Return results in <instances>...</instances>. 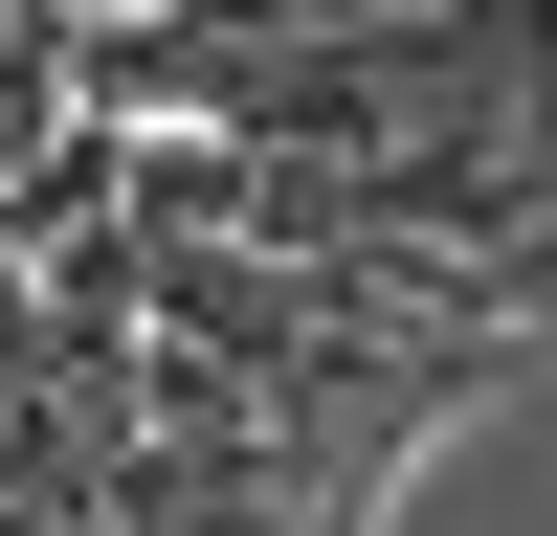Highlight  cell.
<instances>
[{"instance_id":"2","label":"cell","mask_w":557,"mask_h":536,"mask_svg":"<svg viewBox=\"0 0 557 536\" xmlns=\"http://www.w3.org/2000/svg\"><path fill=\"white\" fill-rule=\"evenodd\" d=\"M178 23H223V45H357V23H401V0H178Z\"/></svg>"},{"instance_id":"3","label":"cell","mask_w":557,"mask_h":536,"mask_svg":"<svg viewBox=\"0 0 557 536\" xmlns=\"http://www.w3.org/2000/svg\"><path fill=\"white\" fill-rule=\"evenodd\" d=\"M89 23H134V0H89Z\"/></svg>"},{"instance_id":"1","label":"cell","mask_w":557,"mask_h":536,"mask_svg":"<svg viewBox=\"0 0 557 536\" xmlns=\"http://www.w3.org/2000/svg\"><path fill=\"white\" fill-rule=\"evenodd\" d=\"M112 223H134V112H67V134L0 157V268H67V246H112Z\"/></svg>"}]
</instances>
